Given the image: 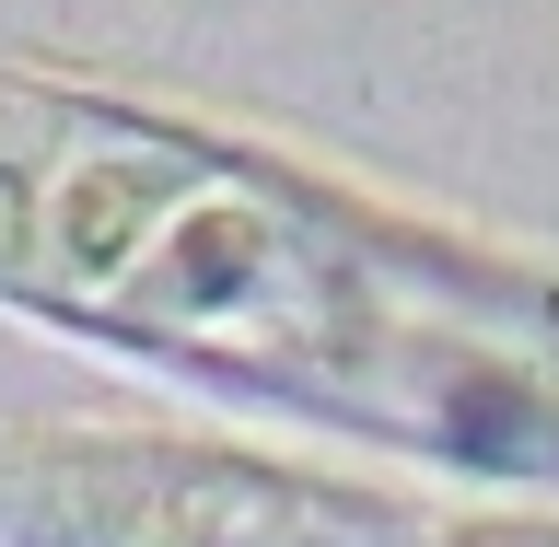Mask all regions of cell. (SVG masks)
Returning a JSON list of instances; mask_svg holds the SVG:
<instances>
[{
  "instance_id": "1",
  "label": "cell",
  "mask_w": 559,
  "mask_h": 547,
  "mask_svg": "<svg viewBox=\"0 0 559 547\" xmlns=\"http://www.w3.org/2000/svg\"><path fill=\"white\" fill-rule=\"evenodd\" d=\"M0 292L478 466H559V280L0 70Z\"/></svg>"
}]
</instances>
